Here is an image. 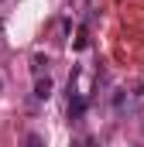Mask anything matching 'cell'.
I'll return each mask as SVG.
<instances>
[{
	"label": "cell",
	"mask_w": 144,
	"mask_h": 147,
	"mask_svg": "<svg viewBox=\"0 0 144 147\" xmlns=\"http://www.w3.org/2000/svg\"><path fill=\"white\" fill-rule=\"evenodd\" d=\"M0 89H3V79H0Z\"/></svg>",
	"instance_id": "cell-5"
},
{
	"label": "cell",
	"mask_w": 144,
	"mask_h": 147,
	"mask_svg": "<svg viewBox=\"0 0 144 147\" xmlns=\"http://www.w3.org/2000/svg\"><path fill=\"white\" fill-rule=\"evenodd\" d=\"M86 45H89V28H79V38H75V48L82 51Z\"/></svg>",
	"instance_id": "cell-4"
},
{
	"label": "cell",
	"mask_w": 144,
	"mask_h": 147,
	"mask_svg": "<svg viewBox=\"0 0 144 147\" xmlns=\"http://www.w3.org/2000/svg\"><path fill=\"white\" fill-rule=\"evenodd\" d=\"M82 116H86V96L72 92L69 96V120H82Z\"/></svg>",
	"instance_id": "cell-1"
},
{
	"label": "cell",
	"mask_w": 144,
	"mask_h": 147,
	"mask_svg": "<svg viewBox=\"0 0 144 147\" xmlns=\"http://www.w3.org/2000/svg\"><path fill=\"white\" fill-rule=\"evenodd\" d=\"M35 96H38V99H48V96H52V79H48V72L38 75V82H35Z\"/></svg>",
	"instance_id": "cell-2"
},
{
	"label": "cell",
	"mask_w": 144,
	"mask_h": 147,
	"mask_svg": "<svg viewBox=\"0 0 144 147\" xmlns=\"http://www.w3.org/2000/svg\"><path fill=\"white\" fill-rule=\"evenodd\" d=\"M31 69H35V75L48 72V55H35V58H31Z\"/></svg>",
	"instance_id": "cell-3"
}]
</instances>
